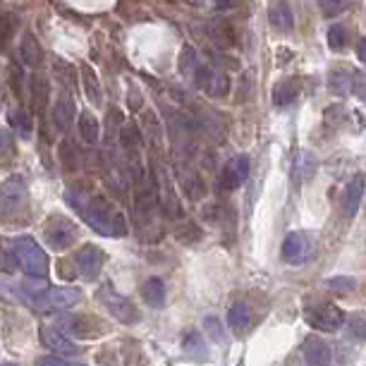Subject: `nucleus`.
Instances as JSON below:
<instances>
[{"label": "nucleus", "instance_id": "28", "mask_svg": "<svg viewBox=\"0 0 366 366\" xmlns=\"http://www.w3.org/2000/svg\"><path fill=\"white\" fill-rule=\"evenodd\" d=\"M182 347L189 357L194 359H206V343H204V335L199 331H187L185 338H182Z\"/></svg>", "mask_w": 366, "mask_h": 366}, {"label": "nucleus", "instance_id": "50", "mask_svg": "<svg viewBox=\"0 0 366 366\" xmlns=\"http://www.w3.org/2000/svg\"><path fill=\"white\" fill-rule=\"evenodd\" d=\"M3 366H17V364H3Z\"/></svg>", "mask_w": 366, "mask_h": 366}, {"label": "nucleus", "instance_id": "7", "mask_svg": "<svg viewBox=\"0 0 366 366\" xmlns=\"http://www.w3.org/2000/svg\"><path fill=\"white\" fill-rule=\"evenodd\" d=\"M44 237L48 242V247L56 249V252H63V249L70 247L72 242L77 240V228L63 216H53L51 221L46 223Z\"/></svg>", "mask_w": 366, "mask_h": 366}, {"label": "nucleus", "instance_id": "17", "mask_svg": "<svg viewBox=\"0 0 366 366\" xmlns=\"http://www.w3.org/2000/svg\"><path fill=\"white\" fill-rule=\"evenodd\" d=\"M364 187H366V178L364 175H355L350 180V185L345 187L343 194V211L347 218H355V213L359 211V201L364 197Z\"/></svg>", "mask_w": 366, "mask_h": 366}, {"label": "nucleus", "instance_id": "23", "mask_svg": "<svg viewBox=\"0 0 366 366\" xmlns=\"http://www.w3.org/2000/svg\"><path fill=\"white\" fill-rule=\"evenodd\" d=\"M32 106L36 113H44L46 111V103H48V96H51V84L44 75H34L32 77Z\"/></svg>", "mask_w": 366, "mask_h": 366}, {"label": "nucleus", "instance_id": "16", "mask_svg": "<svg viewBox=\"0 0 366 366\" xmlns=\"http://www.w3.org/2000/svg\"><path fill=\"white\" fill-rule=\"evenodd\" d=\"M206 32H209V39L216 44L218 48H223V51H228V48L235 46V32H233V24L228 20H223V17H213L209 22V27H206Z\"/></svg>", "mask_w": 366, "mask_h": 366}, {"label": "nucleus", "instance_id": "10", "mask_svg": "<svg viewBox=\"0 0 366 366\" xmlns=\"http://www.w3.org/2000/svg\"><path fill=\"white\" fill-rule=\"evenodd\" d=\"M60 326H63L72 338H79V340H89V338H99V335H103L101 321L91 319L87 314L65 316V319H60Z\"/></svg>", "mask_w": 366, "mask_h": 366}, {"label": "nucleus", "instance_id": "22", "mask_svg": "<svg viewBox=\"0 0 366 366\" xmlns=\"http://www.w3.org/2000/svg\"><path fill=\"white\" fill-rule=\"evenodd\" d=\"M142 297H144V302L149 304V307L161 309L163 304H166V285H163V280L161 278L146 280L144 288H142Z\"/></svg>", "mask_w": 366, "mask_h": 366}, {"label": "nucleus", "instance_id": "32", "mask_svg": "<svg viewBox=\"0 0 366 366\" xmlns=\"http://www.w3.org/2000/svg\"><path fill=\"white\" fill-rule=\"evenodd\" d=\"M175 237H178L182 244H197L201 237H204V233H201V228L197 223L187 221V223L178 225V230H175Z\"/></svg>", "mask_w": 366, "mask_h": 366}, {"label": "nucleus", "instance_id": "41", "mask_svg": "<svg viewBox=\"0 0 366 366\" xmlns=\"http://www.w3.org/2000/svg\"><path fill=\"white\" fill-rule=\"evenodd\" d=\"M352 94L359 96L362 101H366V72H359V75H355V82H352Z\"/></svg>", "mask_w": 366, "mask_h": 366}, {"label": "nucleus", "instance_id": "9", "mask_svg": "<svg viewBox=\"0 0 366 366\" xmlns=\"http://www.w3.org/2000/svg\"><path fill=\"white\" fill-rule=\"evenodd\" d=\"M82 300V292L77 288H48L39 300H34L32 304L39 309H70L79 304Z\"/></svg>", "mask_w": 366, "mask_h": 366}, {"label": "nucleus", "instance_id": "39", "mask_svg": "<svg viewBox=\"0 0 366 366\" xmlns=\"http://www.w3.org/2000/svg\"><path fill=\"white\" fill-rule=\"evenodd\" d=\"M326 285L335 292H340V295H345V292H352L357 288L355 278H347V276H335V278H328Z\"/></svg>", "mask_w": 366, "mask_h": 366}, {"label": "nucleus", "instance_id": "24", "mask_svg": "<svg viewBox=\"0 0 366 366\" xmlns=\"http://www.w3.org/2000/svg\"><path fill=\"white\" fill-rule=\"evenodd\" d=\"M300 96V84L295 79H285V82H278L276 89H273V103L276 106H292Z\"/></svg>", "mask_w": 366, "mask_h": 366}, {"label": "nucleus", "instance_id": "14", "mask_svg": "<svg viewBox=\"0 0 366 366\" xmlns=\"http://www.w3.org/2000/svg\"><path fill=\"white\" fill-rule=\"evenodd\" d=\"M302 355L304 362L309 366H331V347H328L326 340H321L319 335H309L302 345Z\"/></svg>", "mask_w": 366, "mask_h": 366}, {"label": "nucleus", "instance_id": "18", "mask_svg": "<svg viewBox=\"0 0 366 366\" xmlns=\"http://www.w3.org/2000/svg\"><path fill=\"white\" fill-rule=\"evenodd\" d=\"M75 115H77L75 99H72L70 94H63L56 101V106H53V120H56V127L58 130H67V127L75 122Z\"/></svg>", "mask_w": 366, "mask_h": 366}, {"label": "nucleus", "instance_id": "11", "mask_svg": "<svg viewBox=\"0 0 366 366\" xmlns=\"http://www.w3.org/2000/svg\"><path fill=\"white\" fill-rule=\"evenodd\" d=\"M249 178V158L247 156H235L225 163L221 173V189L223 192H235L237 187H242Z\"/></svg>", "mask_w": 366, "mask_h": 366}, {"label": "nucleus", "instance_id": "49", "mask_svg": "<svg viewBox=\"0 0 366 366\" xmlns=\"http://www.w3.org/2000/svg\"><path fill=\"white\" fill-rule=\"evenodd\" d=\"M182 3H187L189 8H201V5H204V0H182Z\"/></svg>", "mask_w": 366, "mask_h": 366}, {"label": "nucleus", "instance_id": "34", "mask_svg": "<svg viewBox=\"0 0 366 366\" xmlns=\"http://www.w3.org/2000/svg\"><path fill=\"white\" fill-rule=\"evenodd\" d=\"M10 125L15 127V132L20 134V137H32V120H29V115L24 111H10Z\"/></svg>", "mask_w": 366, "mask_h": 366}, {"label": "nucleus", "instance_id": "38", "mask_svg": "<svg viewBox=\"0 0 366 366\" xmlns=\"http://www.w3.org/2000/svg\"><path fill=\"white\" fill-rule=\"evenodd\" d=\"M345 44H347L345 27H340V24H333V27L328 29V46H331L333 51H340V48H345Z\"/></svg>", "mask_w": 366, "mask_h": 366}, {"label": "nucleus", "instance_id": "26", "mask_svg": "<svg viewBox=\"0 0 366 366\" xmlns=\"http://www.w3.org/2000/svg\"><path fill=\"white\" fill-rule=\"evenodd\" d=\"M316 173V158L314 154H309V151H302L300 158H297L295 163V170H292V175H295V182L300 185V182H309L314 178Z\"/></svg>", "mask_w": 366, "mask_h": 366}, {"label": "nucleus", "instance_id": "4", "mask_svg": "<svg viewBox=\"0 0 366 366\" xmlns=\"http://www.w3.org/2000/svg\"><path fill=\"white\" fill-rule=\"evenodd\" d=\"M27 209V185L22 178H10L0 185V218L8 221L12 216H22Z\"/></svg>", "mask_w": 366, "mask_h": 366}, {"label": "nucleus", "instance_id": "19", "mask_svg": "<svg viewBox=\"0 0 366 366\" xmlns=\"http://www.w3.org/2000/svg\"><path fill=\"white\" fill-rule=\"evenodd\" d=\"M249 323H252V314H249V307L244 302H233L228 309V326L230 331L242 335L244 331L249 328Z\"/></svg>", "mask_w": 366, "mask_h": 366}, {"label": "nucleus", "instance_id": "30", "mask_svg": "<svg viewBox=\"0 0 366 366\" xmlns=\"http://www.w3.org/2000/svg\"><path fill=\"white\" fill-rule=\"evenodd\" d=\"M345 328L355 340H359V343H366V311H355V314L347 316Z\"/></svg>", "mask_w": 366, "mask_h": 366}, {"label": "nucleus", "instance_id": "29", "mask_svg": "<svg viewBox=\"0 0 366 366\" xmlns=\"http://www.w3.org/2000/svg\"><path fill=\"white\" fill-rule=\"evenodd\" d=\"M82 79H84V89H87L89 101L94 103V106H101L103 94H101V87H99V77H96V72L91 70L89 65L82 67Z\"/></svg>", "mask_w": 366, "mask_h": 366}, {"label": "nucleus", "instance_id": "44", "mask_svg": "<svg viewBox=\"0 0 366 366\" xmlns=\"http://www.w3.org/2000/svg\"><path fill=\"white\" fill-rule=\"evenodd\" d=\"M204 326H206V333H209L213 340H221V338H223V335H221V333H223L221 323H218L216 319H213V316H211V319H206V321H204Z\"/></svg>", "mask_w": 366, "mask_h": 366}, {"label": "nucleus", "instance_id": "27", "mask_svg": "<svg viewBox=\"0 0 366 366\" xmlns=\"http://www.w3.org/2000/svg\"><path fill=\"white\" fill-rule=\"evenodd\" d=\"M79 134H82V139L87 144L94 146L96 142H99V137H101V125H99V120L94 118L91 113H82L79 115Z\"/></svg>", "mask_w": 366, "mask_h": 366}, {"label": "nucleus", "instance_id": "25", "mask_svg": "<svg viewBox=\"0 0 366 366\" xmlns=\"http://www.w3.org/2000/svg\"><path fill=\"white\" fill-rule=\"evenodd\" d=\"M271 24L278 29V32H292L295 27V15H292V8L288 3H276L271 8Z\"/></svg>", "mask_w": 366, "mask_h": 366}, {"label": "nucleus", "instance_id": "2", "mask_svg": "<svg viewBox=\"0 0 366 366\" xmlns=\"http://www.w3.org/2000/svg\"><path fill=\"white\" fill-rule=\"evenodd\" d=\"M12 259L27 273L29 278H46L48 276V256L32 237H17L12 242Z\"/></svg>", "mask_w": 366, "mask_h": 366}, {"label": "nucleus", "instance_id": "31", "mask_svg": "<svg viewBox=\"0 0 366 366\" xmlns=\"http://www.w3.org/2000/svg\"><path fill=\"white\" fill-rule=\"evenodd\" d=\"M144 132H146V139L151 142L154 149L163 144V130H161V122H158L156 113H144Z\"/></svg>", "mask_w": 366, "mask_h": 366}, {"label": "nucleus", "instance_id": "13", "mask_svg": "<svg viewBox=\"0 0 366 366\" xmlns=\"http://www.w3.org/2000/svg\"><path fill=\"white\" fill-rule=\"evenodd\" d=\"M103 264H106V254H103L99 247H94V244H87V247L79 249L77 268H79V273H82V276L87 280L99 278L101 271H103Z\"/></svg>", "mask_w": 366, "mask_h": 366}, {"label": "nucleus", "instance_id": "37", "mask_svg": "<svg viewBox=\"0 0 366 366\" xmlns=\"http://www.w3.org/2000/svg\"><path fill=\"white\" fill-rule=\"evenodd\" d=\"M319 5L326 17H338L350 8V0H319Z\"/></svg>", "mask_w": 366, "mask_h": 366}, {"label": "nucleus", "instance_id": "6", "mask_svg": "<svg viewBox=\"0 0 366 366\" xmlns=\"http://www.w3.org/2000/svg\"><path fill=\"white\" fill-rule=\"evenodd\" d=\"M151 178H154V185H156L158 204L163 206V211H166L168 216H175V213H178V197H175L173 182H170L168 170L163 168L161 161L151 163Z\"/></svg>", "mask_w": 366, "mask_h": 366}, {"label": "nucleus", "instance_id": "20", "mask_svg": "<svg viewBox=\"0 0 366 366\" xmlns=\"http://www.w3.org/2000/svg\"><path fill=\"white\" fill-rule=\"evenodd\" d=\"M352 82H355V75H350L343 67H335V70L328 72V89H331L333 96H347L352 91Z\"/></svg>", "mask_w": 366, "mask_h": 366}, {"label": "nucleus", "instance_id": "3", "mask_svg": "<svg viewBox=\"0 0 366 366\" xmlns=\"http://www.w3.org/2000/svg\"><path fill=\"white\" fill-rule=\"evenodd\" d=\"M304 319H307V323L314 328V331L335 333L345 326L347 316H345V311L340 307H335L333 302H314V304H307Z\"/></svg>", "mask_w": 366, "mask_h": 366}, {"label": "nucleus", "instance_id": "42", "mask_svg": "<svg viewBox=\"0 0 366 366\" xmlns=\"http://www.w3.org/2000/svg\"><path fill=\"white\" fill-rule=\"evenodd\" d=\"M70 151H72V146L65 142L63 146H60V158H63V166L67 170H75L77 168V154H72V158H70Z\"/></svg>", "mask_w": 366, "mask_h": 366}, {"label": "nucleus", "instance_id": "8", "mask_svg": "<svg viewBox=\"0 0 366 366\" xmlns=\"http://www.w3.org/2000/svg\"><path fill=\"white\" fill-rule=\"evenodd\" d=\"M194 79H197L199 89H204L206 94L216 96V99H223V96L230 94V77L225 72L211 70L209 65H199L197 72H194Z\"/></svg>", "mask_w": 366, "mask_h": 366}, {"label": "nucleus", "instance_id": "15", "mask_svg": "<svg viewBox=\"0 0 366 366\" xmlns=\"http://www.w3.org/2000/svg\"><path fill=\"white\" fill-rule=\"evenodd\" d=\"M41 340H44V345L51 352H58V355H65V357H77L79 352H82L79 345L72 343V338H65L56 328H41Z\"/></svg>", "mask_w": 366, "mask_h": 366}, {"label": "nucleus", "instance_id": "43", "mask_svg": "<svg viewBox=\"0 0 366 366\" xmlns=\"http://www.w3.org/2000/svg\"><path fill=\"white\" fill-rule=\"evenodd\" d=\"M142 103H144V96L139 94L137 87H130V91H127V106H130L132 111H139Z\"/></svg>", "mask_w": 366, "mask_h": 366}, {"label": "nucleus", "instance_id": "12", "mask_svg": "<svg viewBox=\"0 0 366 366\" xmlns=\"http://www.w3.org/2000/svg\"><path fill=\"white\" fill-rule=\"evenodd\" d=\"M280 254H283V259L288 261V264L297 266V264H304V261L314 254V247H311L309 237L304 233H290L288 237H285Z\"/></svg>", "mask_w": 366, "mask_h": 366}, {"label": "nucleus", "instance_id": "47", "mask_svg": "<svg viewBox=\"0 0 366 366\" xmlns=\"http://www.w3.org/2000/svg\"><path fill=\"white\" fill-rule=\"evenodd\" d=\"M36 366H67V364L60 362V359H56V357H44V359H39V364Z\"/></svg>", "mask_w": 366, "mask_h": 366}, {"label": "nucleus", "instance_id": "45", "mask_svg": "<svg viewBox=\"0 0 366 366\" xmlns=\"http://www.w3.org/2000/svg\"><path fill=\"white\" fill-rule=\"evenodd\" d=\"M22 70L20 67H12V91H15L17 96H20V91H22Z\"/></svg>", "mask_w": 366, "mask_h": 366}, {"label": "nucleus", "instance_id": "46", "mask_svg": "<svg viewBox=\"0 0 366 366\" xmlns=\"http://www.w3.org/2000/svg\"><path fill=\"white\" fill-rule=\"evenodd\" d=\"M355 51H357V58L362 60V63H366V36H364V39L357 41V48H355Z\"/></svg>", "mask_w": 366, "mask_h": 366}, {"label": "nucleus", "instance_id": "35", "mask_svg": "<svg viewBox=\"0 0 366 366\" xmlns=\"http://www.w3.org/2000/svg\"><path fill=\"white\" fill-rule=\"evenodd\" d=\"M197 51H194L192 46H185L182 48V53H180V72L182 75H194L197 72Z\"/></svg>", "mask_w": 366, "mask_h": 366}, {"label": "nucleus", "instance_id": "1", "mask_svg": "<svg viewBox=\"0 0 366 366\" xmlns=\"http://www.w3.org/2000/svg\"><path fill=\"white\" fill-rule=\"evenodd\" d=\"M65 199H67V204H70L72 209L96 230V233H101L106 237H125L127 235L125 218H122L115 209H111V204L101 201L99 197H91V194L79 192V189H67Z\"/></svg>", "mask_w": 366, "mask_h": 366}, {"label": "nucleus", "instance_id": "33", "mask_svg": "<svg viewBox=\"0 0 366 366\" xmlns=\"http://www.w3.org/2000/svg\"><path fill=\"white\" fill-rule=\"evenodd\" d=\"M120 142L125 149H139L142 146V134H139V127L134 125V122H127V125H122L120 130Z\"/></svg>", "mask_w": 366, "mask_h": 366}, {"label": "nucleus", "instance_id": "5", "mask_svg": "<svg viewBox=\"0 0 366 366\" xmlns=\"http://www.w3.org/2000/svg\"><path fill=\"white\" fill-rule=\"evenodd\" d=\"M99 300H101L103 307L111 311L113 319H118L120 323H127V326H130V323H137L139 321L137 307H134V304L127 300V297L118 295V292H115L111 285H106V288L99 292Z\"/></svg>", "mask_w": 366, "mask_h": 366}, {"label": "nucleus", "instance_id": "21", "mask_svg": "<svg viewBox=\"0 0 366 366\" xmlns=\"http://www.w3.org/2000/svg\"><path fill=\"white\" fill-rule=\"evenodd\" d=\"M20 58H22V63L27 67L41 65V58H44V53H41V46H39V41H36L34 34H24L22 36V41H20Z\"/></svg>", "mask_w": 366, "mask_h": 366}, {"label": "nucleus", "instance_id": "48", "mask_svg": "<svg viewBox=\"0 0 366 366\" xmlns=\"http://www.w3.org/2000/svg\"><path fill=\"white\" fill-rule=\"evenodd\" d=\"M235 5V0H216V8H221V10H230Z\"/></svg>", "mask_w": 366, "mask_h": 366}, {"label": "nucleus", "instance_id": "40", "mask_svg": "<svg viewBox=\"0 0 366 366\" xmlns=\"http://www.w3.org/2000/svg\"><path fill=\"white\" fill-rule=\"evenodd\" d=\"M12 36V17L10 15H0V48L10 41Z\"/></svg>", "mask_w": 366, "mask_h": 366}, {"label": "nucleus", "instance_id": "36", "mask_svg": "<svg viewBox=\"0 0 366 366\" xmlns=\"http://www.w3.org/2000/svg\"><path fill=\"white\" fill-rule=\"evenodd\" d=\"M15 156V139L8 130L0 127V163H10Z\"/></svg>", "mask_w": 366, "mask_h": 366}]
</instances>
